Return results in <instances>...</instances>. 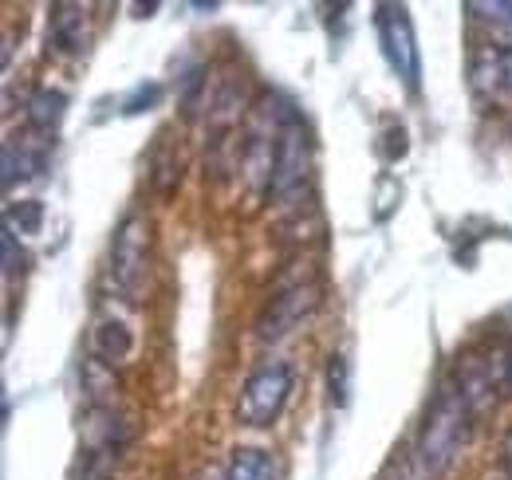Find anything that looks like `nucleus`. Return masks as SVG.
<instances>
[{"label":"nucleus","instance_id":"nucleus-18","mask_svg":"<svg viewBox=\"0 0 512 480\" xmlns=\"http://www.w3.org/2000/svg\"><path fill=\"white\" fill-rule=\"evenodd\" d=\"M79 480H103V469H99V453H91L87 457V465H83V477Z\"/></svg>","mask_w":512,"mask_h":480},{"label":"nucleus","instance_id":"nucleus-15","mask_svg":"<svg viewBox=\"0 0 512 480\" xmlns=\"http://www.w3.org/2000/svg\"><path fill=\"white\" fill-rule=\"evenodd\" d=\"M40 225H44L40 201H20V205H8V213H4V229H12V233H40Z\"/></svg>","mask_w":512,"mask_h":480},{"label":"nucleus","instance_id":"nucleus-17","mask_svg":"<svg viewBox=\"0 0 512 480\" xmlns=\"http://www.w3.org/2000/svg\"><path fill=\"white\" fill-rule=\"evenodd\" d=\"M0 244H4V276H16V272L24 268V248L16 244V233H12V229H4Z\"/></svg>","mask_w":512,"mask_h":480},{"label":"nucleus","instance_id":"nucleus-2","mask_svg":"<svg viewBox=\"0 0 512 480\" xmlns=\"http://www.w3.org/2000/svg\"><path fill=\"white\" fill-rule=\"evenodd\" d=\"M308 174H312V138H308V126H304L296 107L280 103V130H276V158H272L268 193L276 201H292L308 185Z\"/></svg>","mask_w":512,"mask_h":480},{"label":"nucleus","instance_id":"nucleus-10","mask_svg":"<svg viewBox=\"0 0 512 480\" xmlns=\"http://www.w3.org/2000/svg\"><path fill=\"white\" fill-rule=\"evenodd\" d=\"M67 115V95L60 87H40V91H32L28 95V103H24V119H28V130H36V134H52Z\"/></svg>","mask_w":512,"mask_h":480},{"label":"nucleus","instance_id":"nucleus-9","mask_svg":"<svg viewBox=\"0 0 512 480\" xmlns=\"http://www.w3.org/2000/svg\"><path fill=\"white\" fill-rule=\"evenodd\" d=\"M469 79H473V91L477 95H485V99H509L512 103V48L485 44L473 56Z\"/></svg>","mask_w":512,"mask_h":480},{"label":"nucleus","instance_id":"nucleus-13","mask_svg":"<svg viewBox=\"0 0 512 480\" xmlns=\"http://www.w3.org/2000/svg\"><path fill=\"white\" fill-rule=\"evenodd\" d=\"M225 480H276V461L264 449H237Z\"/></svg>","mask_w":512,"mask_h":480},{"label":"nucleus","instance_id":"nucleus-14","mask_svg":"<svg viewBox=\"0 0 512 480\" xmlns=\"http://www.w3.org/2000/svg\"><path fill=\"white\" fill-rule=\"evenodd\" d=\"M327 398H331V406H347V398H351V359L343 355V351H335L331 359H327Z\"/></svg>","mask_w":512,"mask_h":480},{"label":"nucleus","instance_id":"nucleus-3","mask_svg":"<svg viewBox=\"0 0 512 480\" xmlns=\"http://www.w3.org/2000/svg\"><path fill=\"white\" fill-rule=\"evenodd\" d=\"M111 288L127 303H138L150 276V225L142 213H127L111 240Z\"/></svg>","mask_w":512,"mask_h":480},{"label":"nucleus","instance_id":"nucleus-20","mask_svg":"<svg viewBox=\"0 0 512 480\" xmlns=\"http://www.w3.org/2000/svg\"><path fill=\"white\" fill-rule=\"evenodd\" d=\"M501 465H505V473L512 477V429L505 433V441H501Z\"/></svg>","mask_w":512,"mask_h":480},{"label":"nucleus","instance_id":"nucleus-7","mask_svg":"<svg viewBox=\"0 0 512 480\" xmlns=\"http://www.w3.org/2000/svg\"><path fill=\"white\" fill-rule=\"evenodd\" d=\"M48 154H52V138L24 130L4 138V189H16V181H32L48 170Z\"/></svg>","mask_w":512,"mask_h":480},{"label":"nucleus","instance_id":"nucleus-11","mask_svg":"<svg viewBox=\"0 0 512 480\" xmlns=\"http://www.w3.org/2000/svg\"><path fill=\"white\" fill-rule=\"evenodd\" d=\"M465 12H469L477 24H485L501 48H512V0H493V4L469 0Z\"/></svg>","mask_w":512,"mask_h":480},{"label":"nucleus","instance_id":"nucleus-4","mask_svg":"<svg viewBox=\"0 0 512 480\" xmlns=\"http://www.w3.org/2000/svg\"><path fill=\"white\" fill-rule=\"evenodd\" d=\"M292 398V366L288 362H264L256 366L241 390V402H237V421L241 425H253L264 429L280 418V410L288 406Z\"/></svg>","mask_w":512,"mask_h":480},{"label":"nucleus","instance_id":"nucleus-8","mask_svg":"<svg viewBox=\"0 0 512 480\" xmlns=\"http://www.w3.org/2000/svg\"><path fill=\"white\" fill-rule=\"evenodd\" d=\"M91 44V16L83 4H52L48 12V52L56 56H83Z\"/></svg>","mask_w":512,"mask_h":480},{"label":"nucleus","instance_id":"nucleus-5","mask_svg":"<svg viewBox=\"0 0 512 480\" xmlns=\"http://www.w3.org/2000/svg\"><path fill=\"white\" fill-rule=\"evenodd\" d=\"M375 28H379V44H383V56H386V63H390V71H394L410 91H418L422 63H418V40H414L410 12H406L402 4H379Z\"/></svg>","mask_w":512,"mask_h":480},{"label":"nucleus","instance_id":"nucleus-12","mask_svg":"<svg viewBox=\"0 0 512 480\" xmlns=\"http://www.w3.org/2000/svg\"><path fill=\"white\" fill-rule=\"evenodd\" d=\"M134 351V335L123 319H103L95 327V355L103 362H123Z\"/></svg>","mask_w":512,"mask_h":480},{"label":"nucleus","instance_id":"nucleus-6","mask_svg":"<svg viewBox=\"0 0 512 480\" xmlns=\"http://www.w3.org/2000/svg\"><path fill=\"white\" fill-rule=\"evenodd\" d=\"M320 307V288L316 284H292V288H280L268 307L260 311V319H256V339L260 343H280L284 335H292L312 311Z\"/></svg>","mask_w":512,"mask_h":480},{"label":"nucleus","instance_id":"nucleus-1","mask_svg":"<svg viewBox=\"0 0 512 480\" xmlns=\"http://www.w3.org/2000/svg\"><path fill=\"white\" fill-rule=\"evenodd\" d=\"M469 414H473V406L465 402L461 386L446 382L434 394V402L422 418V429H418V441H414V457H418L426 477H442L453 465V457H457V449L469 433Z\"/></svg>","mask_w":512,"mask_h":480},{"label":"nucleus","instance_id":"nucleus-16","mask_svg":"<svg viewBox=\"0 0 512 480\" xmlns=\"http://www.w3.org/2000/svg\"><path fill=\"white\" fill-rule=\"evenodd\" d=\"M158 99H162V87H158V83H142V87H138V91H134V95L127 99V107H123V111H127V115L150 111Z\"/></svg>","mask_w":512,"mask_h":480},{"label":"nucleus","instance_id":"nucleus-19","mask_svg":"<svg viewBox=\"0 0 512 480\" xmlns=\"http://www.w3.org/2000/svg\"><path fill=\"white\" fill-rule=\"evenodd\" d=\"M501 382H505V390L512 394V343L509 351H505V359H501Z\"/></svg>","mask_w":512,"mask_h":480}]
</instances>
